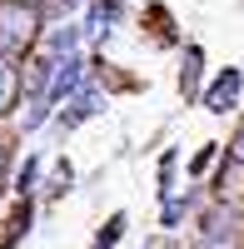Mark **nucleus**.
Listing matches in <instances>:
<instances>
[{
  "mask_svg": "<svg viewBox=\"0 0 244 249\" xmlns=\"http://www.w3.org/2000/svg\"><path fill=\"white\" fill-rule=\"evenodd\" d=\"M40 40V5L30 0H0V55L20 60Z\"/></svg>",
  "mask_w": 244,
  "mask_h": 249,
  "instance_id": "f257e3e1",
  "label": "nucleus"
},
{
  "mask_svg": "<svg viewBox=\"0 0 244 249\" xmlns=\"http://www.w3.org/2000/svg\"><path fill=\"white\" fill-rule=\"evenodd\" d=\"M35 179H40V160H25V164H20V175H15V195H30Z\"/></svg>",
  "mask_w": 244,
  "mask_h": 249,
  "instance_id": "9d476101",
  "label": "nucleus"
},
{
  "mask_svg": "<svg viewBox=\"0 0 244 249\" xmlns=\"http://www.w3.org/2000/svg\"><path fill=\"white\" fill-rule=\"evenodd\" d=\"M100 110H105V90H100V85H85V80H80V85H75V95H70V110L60 115V124H65V130H75V124L95 120Z\"/></svg>",
  "mask_w": 244,
  "mask_h": 249,
  "instance_id": "20e7f679",
  "label": "nucleus"
},
{
  "mask_svg": "<svg viewBox=\"0 0 244 249\" xmlns=\"http://www.w3.org/2000/svg\"><path fill=\"white\" fill-rule=\"evenodd\" d=\"M194 224H199V249H239L244 244V214L234 204H214Z\"/></svg>",
  "mask_w": 244,
  "mask_h": 249,
  "instance_id": "f03ea898",
  "label": "nucleus"
},
{
  "mask_svg": "<svg viewBox=\"0 0 244 249\" xmlns=\"http://www.w3.org/2000/svg\"><path fill=\"white\" fill-rule=\"evenodd\" d=\"M30 214H35L30 195H20V204H15V214H10V230H5V239H0V249H15L20 239L30 234Z\"/></svg>",
  "mask_w": 244,
  "mask_h": 249,
  "instance_id": "0eeeda50",
  "label": "nucleus"
},
{
  "mask_svg": "<svg viewBox=\"0 0 244 249\" xmlns=\"http://www.w3.org/2000/svg\"><path fill=\"white\" fill-rule=\"evenodd\" d=\"M214 155H219L214 144H205V150H194V155H190V175H205L209 164H214Z\"/></svg>",
  "mask_w": 244,
  "mask_h": 249,
  "instance_id": "9b49d317",
  "label": "nucleus"
},
{
  "mask_svg": "<svg viewBox=\"0 0 244 249\" xmlns=\"http://www.w3.org/2000/svg\"><path fill=\"white\" fill-rule=\"evenodd\" d=\"M239 95H244V70H239V65H225V70L205 85V110L229 115V110L239 105Z\"/></svg>",
  "mask_w": 244,
  "mask_h": 249,
  "instance_id": "7ed1b4c3",
  "label": "nucleus"
},
{
  "mask_svg": "<svg viewBox=\"0 0 244 249\" xmlns=\"http://www.w3.org/2000/svg\"><path fill=\"white\" fill-rule=\"evenodd\" d=\"M20 90H25V85H20V65L0 55V120H5V115H15V105H20Z\"/></svg>",
  "mask_w": 244,
  "mask_h": 249,
  "instance_id": "39448f33",
  "label": "nucleus"
},
{
  "mask_svg": "<svg viewBox=\"0 0 244 249\" xmlns=\"http://www.w3.org/2000/svg\"><path fill=\"white\" fill-rule=\"evenodd\" d=\"M199 70H205V45H185V65H179V95L199 100Z\"/></svg>",
  "mask_w": 244,
  "mask_h": 249,
  "instance_id": "423d86ee",
  "label": "nucleus"
},
{
  "mask_svg": "<svg viewBox=\"0 0 244 249\" xmlns=\"http://www.w3.org/2000/svg\"><path fill=\"white\" fill-rule=\"evenodd\" d=\"M190 210V199H179V195H170V199H159V224H165V230H174L179 224V214Z\"/></svg>",
  "mask_w": 244,
  "mask_h": 249,
  "instance_id": "1a4fd4ad",
  "label": "nucleus"
},
{
  "mask_svg": "<svg viewBox=\"0 0 244 249\" xmlns=\"http://www.w3.org/2000/svg\"><path fill=\"white\" fill-rule=\"evenodd\" d=\"M234 160L244 164V124H239V130H234Z\"/></svg>",
  "mask_w": 244,
  "mask_h": 249,
  "instance_id": "ddd939ff",
  "label": "nucleus"
},
{
  "mask_svg": "<svg viewBox=\"0 0 244 249\" xmlns=\"http://www.w3.org/2000/svg\"><path fill=\"white\" fill-rule=\"evenodd\" d=\"M125 224H130L125 214H110V219H105V230L95 234V244H90V249H115V239L125 234Z\"/></svg>",
  "mask_w": 244,
  "mask_h": 249,
  "instance_id": "6e6552de",
  "label": "nucleus"
},
{
  "mask_svg": "<svg viewBox=\"0 0 244 249\" xmlns=\"http://www.w3.org/2000/svg\"><path fill=\"white\" fill-rule=\"evenodd\" d=\"M5 175H10V144H0V190H5Z\"/></svg>",
  "mask_w": 244,
  "mask_h": 249,
  "instance_id": "f8f14e48",
  "label": "nucleus"
}]
</instances>
